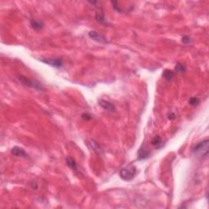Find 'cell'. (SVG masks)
I'll list each match as a JSON object with an SVG mask.
<instances>
[{
  "instance_id": "16",
  "label": "cell",
  "mask_w": 209,
  "mask_h": 209,
  "mask_svg": "<svg viewBox=\"0 0 209 209\" xmlns=\"http://www.w3.org/2000/svg\"><path fill=\"white\" fill-rule=\"evenodd\" d=\"M200 103V100L198 97H191V98L189 100V104L193 106V107H196L198 106Z\"/></svg>"
},
{
  "instance_id": "14",
  "label": "cell",
  "mask_w": 209,
  "mask_h": 209,
  "mask_svg": "<svg viewBox=\"0 0 209 209\" xmlns=\"http://www.w3.org/2000/svg\"><path fill=\"white\" fill-rule=\"evenodd\" d=\"M175 70H176V72H177L179 74H183L185 72L186 68H185V66L183 64L177 63L176 66H175Z\"/></svg>"
},
{
  "instance_id": "8",
  "label": "cell",
  "mask_w": 209,
  "mask_h": 209,
  "mask_svg": "<svg viewBox=\"0 0 209 209\" xmlns=\"http://www.w3.org/2000/svg\"><path fill=\"white\" fill-rule=\"evenodd\" d=\"M29 23H30V26H31L32 28L34 29L35 30H41L44 26V24L42 21H38V20L36 19H31L29 21Z\"/></svg>"
},
{
  "instance_id": "12",
  "label": "cell",
  "mask_w": 209,
  "mask_h": 209,
  "mask_svg": "<svg viewBox=\"0 0 209 209\" xmlns=\"http://www.w3.org/2000/svg\"><path fill=\"white\" fill-rule=\"evenodd\" d=\"M174 72L171 70H164L163 72V77L168 81H171V79L174 78Z\"/></svg>"
},
{
  "instance_id": "11",
  "label": "cell",
  "mask_w": 209,
  "mask_h": 209,
  "mask_svg": "<svg viewBox=\"0 0 209 209\" xmlns=\"http://www.w3.org/2000/svg\"><path fill=\"white\" fill-rule=\"evenodd\" d=\"M66 163L68 167L71 169H73L74 171H78V164L75 162V160L71 157H67L66 158Z\"/></svg>"
},
{
  "instance_id": "5",
  "label": "cell",
  "mask_w": 209,
  "mask_h": 209,
  "mask_svg": "<svg viewBox=\"0 0 209 209\" xmlns=\"http://www.w3.org/2000/svg\"><path fill=\"white\" fill-rule=\"evenodd\" d=\"M42 61L43 63L47 64L50 66L55 67V68H60L63 65V60L60 58H56V59H42Z\"/></svg>"
},
{
  "instance_id": "10",
  "label": "cell",
  "mask_w": 209,
  "mask_h": 209,
  "mask_svg": "<svg viewBox=\"0 0 209 209\" xmlns=\"http://www.w3.org/2000/svg\"><path fill=\"white\" fill-rule=\"evenodd\" d=\"M87 145L91 148V149H92V150H94V151H96V152L99 153L100 151H102V148L99 146V145L97 144L96 142H95L94 141H92V140H91V141H87Z\"/></svg>"
},
{
  "instance_id": "9",
  "label": "cell",
  "mask_w": 209,
  "mask_h": 209,
  "mask_svg": "<svg viewBox=\"0 0 209 209\" xmlns=\"http://www.w3.org/2000/svg\"><path fill=\"white\" fill-rule=\"evenodd\" d=\"M150 155V152L149 150L146 147L144 146H141V148L138 150V158L139 159H145V158H147Z\"/></svg>"
},
{
  "instance_id": "1",
  "label": "cell",
  "mask_w": 209,
  "mask_h": 209,
  "mask_svg": "<svg viewBox=\"0 0 209 209\" xmlns=\"http://www.w3.org/2000/svg\"><path fill=\"white\" fill-rule=\"evenodd\" d=\"M194 155L198 158H206L209 153V141L208 138L197 143L192 149Z\"/></svg>"
},
{
  "instance_id": "2",
  "label": "cell",
  "mask_w": 209,
  "mask_h": 209,
  "mask_svg": "<svg viewBox=\"0 0 209 209\" xmlns=\"http://www.w3.org/2000/svg\"><path fill=\"white\" fill-rule=\"evenodd\" d=\"M18 79L19 81L23 85L26 86V87H28V88H34L36 89V90H38V91H43V86L41 82H39L37 80H35V79H30L27 78L26 76H23V75H19L18 76Z\"/></svg>"
},
{
  "instance_id": "4",
  "label": "cell",
  "mask_w": 209,
  "mask_h": 209,
  "mask_svg": "<svg viewBox=\"0 0 209 209\" xmlns=\"http://www.w3.org/2000/svg\"><path fill=\"white\" fill-rule=\"evenodd\" d=\"M89 38H92V40L97 42V43H104V44H107L108 40L104 38V36L101 34H99L98 32L95 31V30H92L88 33Z\"/></svg>"
},
{
  "instance_id": "17",
  "label": "cell",
  "mask_w": 209,
  "mask_h": 209,
  "mask_svg": "<svg viewBox=\"0 0 209 209\" xmlns=\"http://www.w3.org/2000/svg\"><path fill=\"white\" fill-rule=\"evenodd\" d=\"M181 42H182L183 43H185V44H189V43H190L192 42V39H191L190 37H189V36L185 35V36H183L182 38H181Z\"/></svg>"
},
{
  "instance_id": "19",
  "label": "cell",
  "mask_w": 209,
  "mask_h": 209,
  "mask_svg": "<svg viewBox=\"0 0 209 209\" xmlns=\"http://www.w3.org/2000/svg\"><path fill=\"white\" fill-rule=\"evenodd\" d=\"M175 118H176V114H175L174 113L171 112L170 114H168V119L173 120V119H175Z\"/></svg>"
},
{
  "instance_id": "3",
  "label": "cell",
  "mask_w": 209,
  "mask_h": 209,
  "mask_svg": "<svg viewBox=\"0 0 209 209\" xmlns=\"http://www.w3.org/2000/svg\"><path fill=\"white\" fill-rule=\"evenodd\" d=\"M136 172H137V170L136 167L133 165H129L121 169L119 171V176L124 181H132L133 178L136 177Z\"/></svg>"
},
{
  "instance_id": "6",
  "label": "cell",
  "mask_w": 209,
  "mask_h": 209,
  "mask_svg": "<svg viewBox=\"0 0 209 209\" xmlns=\"http://www.w3.org/2000/svg\"><path fill=\"white\" fill-rule=\"evenodd\" d=\"M99 104L103 110L108 111V112H114L115 111V106L108 101L101 99V100H99Z\"/></svg>"
},
{
  "instance_id": "18",
  "label": "cell",
  "mask_w": 209,
  "mask_h": 209,
  "mask_svg": "<svg viewBox=\"0 0 209 209\" xmlns=\"http://www.w3.org/2000/svg\"><path fill=\"white\" fill-rule=\"evenodd\" d=\"M82 118L84 120H90V119L92 118V115L88 114V113H85V114H82Z\"/></svg>"
},
{
  "instance_id": "13",
  "label": "cell",
  "mask_w": 209,
  "mask_h": 209,
  "mask_svg": "<svg viewBox=\"0 0 209 209\" xmlns=\"http://www.w3.org/2000/svg\"><path fill=\"white\" fill-rule=\"evenodd\" d=\"M95 18L96 20V21L99 23H101L102 25H107V22H106V20L104 18V16L103 14H102L101 13H97L96 14Z\"/></svg>"
},
{
  "instance_id": "15",
  "label": "cell",
  "mask_w": 209,
  "mask_h": 209,
  "mask_svg": "<svg viewBox=\"0 0 209 209\" xmlns=\"http://www.w3.org/2000/svg\"><path fill=\"white\" fill-rule=\"evenodd\" d=\"M151 144H152L153 146H155V147H157V148H158L159 146H161L162 138L159 136H155V138L152 140Z\"/></svg>"
},
{
  "instance_id": "7",
  "label": "cell",
  "mask_w": 209,
  "mask_h": 209,
  "mask_svg": "<svg viewBox=\"0 0 209 209\" xmlns=\"http://www.w3.org/2000/svg\"><path fill=\"white\" fill-rule=\"evenodd\" d=\"M12 154L16 157H23V158H28V154L25 151V149L19 147V146H14L12 149Z\"/></svg>"
}]
</instances>
